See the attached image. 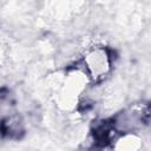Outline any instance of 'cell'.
I'll use <instances>...</instances> for the list:
<instances>
[{"label":"cell","mask_w":151,"mask_h":151,"mask_svg":"<svg viewBox=\"0 0 151 151\" xmlns=\"http://www.w3.org/2000/svg\"><path fill=\"white\" fill-rule=\"evenodd\" d=\"M109 65H110L109 57L106 52L103 50L93 51L85 59V66L88 71V74L94 78H98L104 73H106Z\"/></svg>","instance_id":"obj_1"}]
</instances>
